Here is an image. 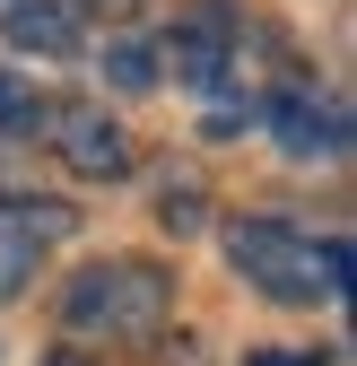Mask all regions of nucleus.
Segmentation results:
<instances>
[{
    "instance_id": "ddd939ff",
    "label": "nucleus",
    "mask_w": 357,
    "mask_h": 366,
    "mask_svg": "<svg viewBox=\"0 0 357 366\" xmlns=\"http://www.w3.org/2000/svg\"><path fill=\"white\" fill-rule=\"evenodd\" d=\"M114 9H131V0H114Z\"/></svg>"
},
{
    "instance_id": "20e7f679",
    "label": "nucleus",
    "mask_w": 357,
    "mask_h": 366,
    "mask_svg": "<svg viewBox=\"0 0 357 366\" xmlns=\"http://www.w3.org/2000/svg\"><path fill=\"white\" fill-rule=\"evenodd\" d=\"M53 131H61L53 149H61L70 174H87V183H122V174H131V140H122V122H105L96 105H61Z\"/></svg>"
},
{
    "instance_id": "f03ea898",
    "label": "nucleus",
    "mask_w": 357,
    "mask_h": 366,
    "mask_svg": "<svg viewBox=\"0 0 357 366\" xmlns=\"http://www.w3.org/2000/svg\"><path fill=\"white\" fill-rule=\"evenodd\" d=\"M166 305H174V280H166V270H157V262H140V253H114V262H87L79 280H70L61 323H70V332L140 340V332H157V323H166Z\"/></svg>"
},
{
    "instance_id": "1a4fd4ad",
    "label": "nucleus",
    "mask_w": 357,
    "mask_h": 366,
    "mask_svg": "<svg viewBox=\"0 0 357 366\" xmlns=\"http://www.w3.org/2000/svg\"><path fill=\"white\" fill-rule=\"evenodd\" d=\"M105 70H114V87H149V79H157V70H149V44H114Z\"/></svg>"
},
{
    "instance_id": "f257e3e1",
    "label": "nucleus",
    "mask_w": 357,
    "mask_h": 366,
    "mask_svg": "<svg viewBox=\"0 0 357 366\" xmlns=\"http://www.w3.org/2000/svg\"><path fill=\"white\" fill-rule=\"evenodd\" d=\"M227 262L244 270L261 297H279V305H331L348 288V244L340 236L314 244L288 218H244V227H227Z\"/></svg>"
},
{
    "instance_id": "9b49d317",
    "label": "nucleus",
    "mask_w": 357,
    "mask_h": 366,
    "mask_svg": "<svg viewBox=\"0 0 357 366\" xmlns=\"http://www.w3.org/2000/svg\"><path fill=\"white\" fill-rule=\"evenodd\" d=\"M253 366H323L314 349H253Z\"/></svg>"
},
{
    "instance_id": "9d476101",
    "label": "nucleus",
    "mask_w": 357,
    "mask_h": 366,
    "mask_svg": "<svg viewBox=\"0 0 357 366\" xmlns=\"http://www.w3.org/2000/svg\"><path fill=\"white\" fill-rule=\"evenodd\" d=\"M157 218L174 227V236H192V227H201V201H192V192H174V183H166V201H157Z\"/></svg>"
},
{
    "instance_id": "6e6552de",
    "label": "nucleus",
    "mask_w": 357,
    "mask_h": 366,
    "mask_svg": "<svg viewBox=\"0 0 357 366\" xmlns=\"http://www.w3.org/2000/svg\"><path fill=\"white\" fill-rule=\"evenodd\" d=\"M44 105H35V87L18 79V70H0V131H18V122H35Z\"/></svg>"
},
{
    "instance_id": "39448f33",
    "label": "nucleus",
    "mask_w": 357,
    "mask_h": 366,
    "mask_svg": "<svg viewBox=\"0 0 357 366\" xmlns=\"http://www.w3.org/2000/svg\"><path fill=\"white\" fill-rule=\"evenodd\" d=\"M70 236V209L61 201H0V297H18L35 280V253Z\"/></svg>"
},
{
    "instance_id": "423d86ee",
    "label": "nucleus",
    "mask_w": 357,
    "mask_h": 366,
    "mask_svg": "<svg viewBox=\"0 0 357 366\" xmlns=\"http://www.w3.org/2000/svg\"><path fill=\"white\" fill-rule=\"evenodd\" d=\"M271 131H279L288 157H340V149H348V114L323 105V97H305V87L271 97Z\"/></svg>"
},
{
    "instance_id": "7ed1b4c3",
    "label": "nucleus",
    "mask_w": 357,
    "mask_h": 366,
    "mask_svg": "<svg viewBox=\"0 0 357 366\" xmlns=\"http://www.w3.org/2000/svg\"><path fill=\"white\" fill-rule=\"evenodd\" d=\"M157 61L183 87H218L227 61H236V9H227V0H192V9L174 18V35L157 44Z\"/></svg>"
},
{
    "instance_id": "f8f14e48",
    "label": "nucleus",
    "mask_w": 357,
    "mask_h": 366,
    "mask_svg": "<svg viewBox=\"0 0 357 366\" xmlns=\"http://www.w3.org/2000/svg\"><path fill=\"white\" fill-rule=\"evenodd\" d=\"M44 366H96V357H79V349H53V357H44Z\"/></svg>"
},
{
    "instance_id": "0eeeda50",
    "label": "nucleus",
    "mask_w": 357,
    "mask_h": 366,
    "mask_svg": "<svg viewBox=\"0 0 357 366\" xmlns=\"http://www.w3.org/2000/svg\"><path fill=\"white\" fill-rule=\"evenodd\" d=\"M9 44H26V53H79L70 0H18L9 9Z\"/></svg>"
}]
</instances>
